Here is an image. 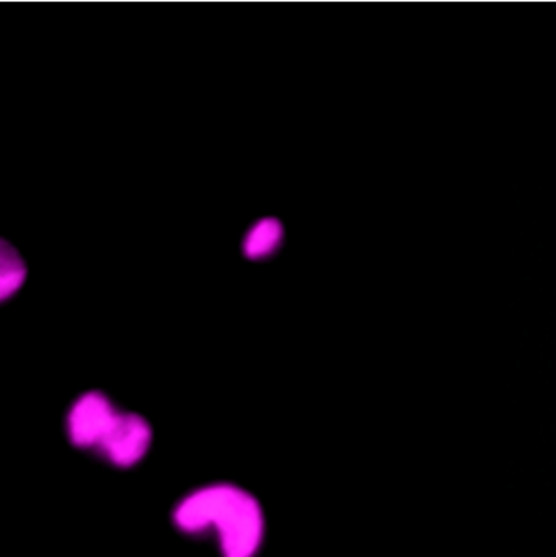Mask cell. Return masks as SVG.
I'll return each instance as SVG.
<instances>
[{"label":"cell","mask_w":556,"mask_h":557,"mask_svg":"<svg viewBox=\"0 0 556 557\" xmlns=\"http://www.w3.org/2000/svg\"><path fill=\"white\" fill-rule=\"evenodd\" d=\"M176 529L214 539L222 557H255L263 542L260 504L240 487L211 484L186 494L173 510Z\"/></svg>","instance_id":"obj_1"},{"label":"cell","mask_w":556,"mask_h":557,"mask_svg":"<svg viewBox=\"0 0 556 557\" xmlns=\"http://www.w3.org/2000/svg\"><path fill=\"white\" fill-rule=\"evenodd\" d=\"M121 412L103 393H84L72 403L65 418L69 441L81 450L97 454L116 425Z\"/></svg>","instance_id":"obj_2"},{"label":"cell","mask_w":556,"mask_h":557,"mask_svg":"<svg viewBox=\"0 0 556 557\" xmlns=\"http://www.w3.org/2000/svg\"><path fill=\"white\" fill-rule=\"evenodd\" d=\"M152 444V429L146 419L134 412H121L113 432L97 451V457L118 468L139 463Z\"/></svg>","instance_id":"obj_3"},{"label":"cell","mask_w":556,"mask_h":557,"mask_svg":"<svg viewBox=\"0 0 556 557\" xmlns=\"http://www.w3.org/2000/svg\"><path fill=\"white\" fill-rule=\"evenodd\" d=\"M283 235V225L277 219H260L245 237V257L250 260H263V258L271 257L281 247Z\"/></svg>","instance_id":"obj_4"},{"label":"cell","mask_w":556,"mask_h":557,"mask_svg":"<svg viewBox=\"0 0 556 557\" xmlns=\"http://www.w3.org/2000/svg\"><path fill=\"white\" fill-rule=\"evenodd\" d=\"M26 270L23 261L16 257L15 251L3 247L2 260V298L15 294L25 281Z\"/></svg>","instance_id":"obj_5"}]
</instances>
